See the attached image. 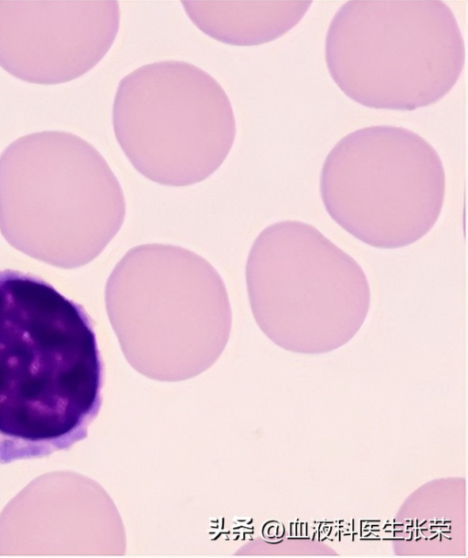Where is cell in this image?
Segmentation results:
<instances>
[{
	"instance_id": "cell-9",
	"label": "cell",
	"mask_w": 468,
	"mask_h": 558,
	"mask_svg": "<svg viewBox=\"0 0 468 558\" xmlns=\"http://www.w3.org/2000/svg\"><path fill=\"white\" fill-rule=\"evenodd\" d=\"M312 1H182L205 34L234 46L274 40L299 23Z\"/></svg>"
},
{
	"instance_id": "cell-1",
	"label": "cell",
	"mask_w": 468,
	"mask_h": 558,
	"mask_svg": "<svg viewBox=\"0 0 468 558\" xmlns=\"http://www.w3.org/2000/svg\"><path fill=\"white\" fill-rule=\"evenodd\" d=\"M101 384L85 310L35 275L0 269V465L84 439Z\"/></svg>"
},
{
	"instance_id": "cell-7",
	"label": "cell",
	"mask_w": 468,
	"mask_h": 558,
	"mask_svg": "<svg viewBox=\"0 0 468 558\" xmlns=\"http://www.w3.org/2000/svg\"><path fill=\"white\" fill-rule=\"evenodd\" d=\"M112 126L135 170L169 186L209 177L236 137L233 109L221 85L179 60L146 64L123 77L113 100Z\"/></svg>"
},
{
	"instance_id": "cell-6",
	"label": "cell",
	"mask_w": 468,
	"mask_h": 558,
	"mask_svg": "<svg viewBox=\"0 0 468 558\" xmlns=\"http://www.w3.org/2000/svg\"><path fill=\"white\" fill-rule=\"evenodd\" d=\"M320 195L331 218L378 248L410 246L434 226L445 195L436 150L416 132L376 125L343 137L327 154Z\"/></svg>"
},
{
	"instance_id": "cell-3",
	"label": "cell",
	"mask_w": 468,
	"mask_h": 558,
	"mask_svg": "<svg viewBox=\"0 0 468 558\" xmlns=\"http://www.w3.org/2000/svg\"><path fill=\"white\" fill-rule=\"evenodd\" d=\"M125 198L101 153L62 131L21 136L0 153V229L22 250L33 237L62 243L63 268L94 259L119 232Z\"/></svg>"
},
{
	"instance_id": "cell-8",
	"label": "cell",
	"mask_w": 468,
	"mask_h": 558,
	"mask_svg": "<svg viewBox=\"0 0 468 558\" xmlns=\"http://www.w3.org/2000/svg\"><path fill=\"white\" fill-rule=\"evenodd\" d=\"M120 26L117 1H0V67L35 84H59L92 69Z\"/></svg>"
},
{
	"instance_id": "cell-2",
	"label": "cell",
	"mask_w": 468,
	"mask_h": 558,
	"mask_svg": "<svg viewBox=\"0 0 468 558\" xmlns=\"http://www.w3.org/2000/svg\"><path fill=\"white\" fill-rule=\"evenodd\" d=\"M325 61L339 89L369 108L414 111L455 85L464 40L442 1H347L325 37Z\"/></svg>"
},
{
	"instance_id": "cell-5",
	"label": "cell",
	"mask_w": 468,
	"mask_h": 558,
	"mask_svg": "<svg viewBox=\"0 0 468 558\" xmlns=\"http://www.w3.org/2000/svg\"><path fill=\"white\" fill-rule=\"evenodd\" d=\"M105 305L124 354L140 365L209 361L230 334L221 276L203 257L178 246L128 250L108 279Z\"/></svg>"
},
{
	"instance_id": "cell-4",
	"label": "cell",
	"mask_w": 468,
	"mask_h": 558,
	"mask_svg": "<svg viewBox=\"0 0 468 558\" xmlns=\"http://www.w3.org/2000/svg\"><path fill=\"white\" fill-rule=\"evenodd\" d=\"M253 317L278 346L321 353L363 326L370 287L361 266L314 226L280 221L254 240L246 264Z\"/></svg>"
}]
</instances>
